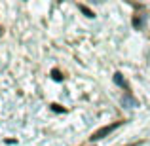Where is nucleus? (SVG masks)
I'll list each match as a JSON object with an SVG mask.
<instances>
[{
  "label": "nucleus",
  "instance_id": "1",
  "mask_svg": "<svg viewBox=\"0 0 150 146\" xmlns=\"http://www.w3.org/2000/svg\"><path fill=\"white\" fill-rule=\"evenodd\" d=\"M122 125V121H114V123H110V125H105V127H101V129H97L95 133H93L89 139L91 140H99V139H103V137H106V135H110V133L114 131V129H118Z\"/></svg>",
  "mask_w": 150,
  "mask_h": 146
},
{
  "label": "nucleus",
  "instance_id": "2",
  "mask_svg": "<svg viewBox=\"0 0 150 146\" xmlns=\"http://www.w3.org/2000/svg\"><path fill=\"white\" fill-rule=\"evenodd\" d=\"M114 82H116V84L120 85V87H125V89H127V91H129L127 84H125V80H124V78H122V74H120V72H116V74H114Z\"/></svg>",
  "mask_w": 150,
  "mask_h": 146
},
{
  "label": "nucleus",
  "instance_id": "4",
  "mask_svg": "<svg viewBox=\"0 0 150 146\" xmlns=\"http://www.w3.org/2000/svg\"><path fill=\"white\" fill-rule=\"evenodd\" d=\"M51 78H53V80H57V82L63 80V74L59 72V68H53V70H51Z\"/></svg>",
  "mask_w": 150,
  "mask_h": 146
},
{
  "label": "nucleus",
  "instance_id": "5",
  "mask_svg": "<svg viewBox=\"0 0 150 146\" xmlns=\"http://www.w3.org/2000/svg\"><path fill=\"white\" fill-rule=\"evenodd\" d=\"M133 27H135V29H141V27H143V19H141L139 15L133 17Z\"/></svg>",
  "mask_w": 150,
  "mask_h": 146
},
{
  "label": "nucleus",
  "instance_id": "6",
  "mask_svg": "<svg viewBox=\"0 0 150 146\" xmlns=\"http://www.w3.org/2000/svg\"><path fill=\"white\" fill-rule=\"evenodd\" d=\"M51 110H53V112H65V108H63L61 104H55V102L51 104Z\"/></svg>",
  "mask_w": 150,
  "mask_h": 146
},
{
  "label": "nucleus",
  "instance_id": "3",
  "mask_svg": "<svg viewBox=\"0 0 150 146\" xmlns=\"http://www.w3.org/2000/svg\"><path fill=\"white\" fill-rule=\"evenodd\" d=\"M78 8H80V10H82V13H84L86 17H95V13H93V11L89 10L88 6H84V4H78Z\"/></svg>",
  "mask_w": 150,
  "mask_h": 146
},
{
  "label": "nucleus",
  "instance_id": "7",
  "mask_svg": "<svg viewBox=\"0 0 150 146\" xmlns=\"http://www.w3.org/2000/svg\"><path fill=\"white\" fill-rule=\"evenodd\" d=\"M4 32V29H2V25H0V34H2Z\"/></svg>",
  "mask_w": 150,
  "mask_h": 146
}]
</instances>
